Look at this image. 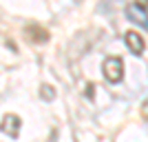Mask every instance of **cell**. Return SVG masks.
<instances>
[{
  "label": "cell",
  "instance_id": "cell-1",
  "mask_svg": "<svg viewBox=\"0 0 148 142\" xmlns=\"http://www.w3.org/2000/svg\"><path fill=\"white\" fill-rule=\"evenodd\" d=\"M104 78L113 85H117L122 82L124 78V60L119 56H111L104 60Z\"/></svg>",
  "mask_w": 148,
  "mask_h": 142
},
{
  "label": "cell",
  "instance_id": "cell-2",
  "mask_svg": "<svg viewBox=\"0 0 148 142\" xmlns=\"http://www.w3.org/2000/svg\"><path fill=\"white\" fill-rule=\"evenodd\" d=\"M126 16H128V20H133V22H137V25H142L144 29H148V11H146L144 5L130 2V5L126 7Z\"/></svg>",
  "mask_w": 148,
  "mask_h": 142
},
{
  "label": "cell",
  "instance_id": "cell-3",
  "mask_svg": "<svg viewBox=\"0 0 148 142\" xmlns=\"http://www.w3.org/2000/svg\"><path fill=\"white\" fill-rule=\"evenodd\" d=\"M124 42H126V47H128L135 56H142L144 49H146V42H144V38L137 33V31H128L126 36H124Z\"/></svg>",
  "mask_w": 148,
  "mask_h": 142
},
{
  "label": "cell",
  "instance_id": "cell-4",
  "mask_svg": "<svg viewBox=\"0 0 148 142\" xmlns=\"http://www.w3.org/2000/svg\"><path fill=\"white\" fill-rule=\"evenodd\" d=\"M2 131L9 133L11 138H18V133H20V118L18 116H5V120H2Z\"/></svg>",
  "mask_w": 148,
  "mask_h": 142
},
{
  "label": "cell",
  "instance_id": "cell-5",
  "mask_svg": "<svg viewBox=\"0 0 148 142\" xmlns=\"http://www.w3.org/2000/svg\"><path fill=\"white\" fill-rule=\"evenodd\" d=\"M29 33H36L33 36V40H38V42H47V38H49V33L42 29H38V27H29Z\"/></svg>",
  "mask_w": 148,
  "mask_h": 142
},
{
  "label": "cell",
  "instance_id": "cell-6",
  "mask_svg": "<svg viewBox=\"0 0 148 142\" xmlns=\"http://www.w3.org/2000/svg\"><path fill=\"white\" fill-rule=\"evenodd\" d=\"M40 96H42L44 100H53V98H56V91H53V87H49V85H47V87H42Z\"/></svg>",
  "mask_w": 148,
  "mask_h": 142
}]
</instances>
